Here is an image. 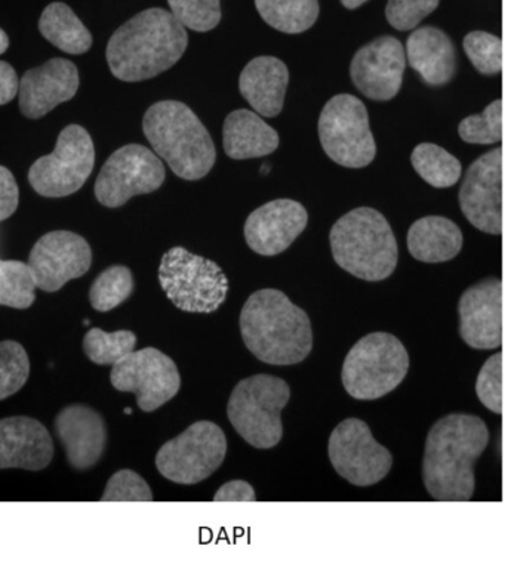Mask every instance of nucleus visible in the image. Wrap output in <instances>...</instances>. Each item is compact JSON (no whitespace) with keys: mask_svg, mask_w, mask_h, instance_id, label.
<instances>
[{"mask_svg":"<svg viewBox=\"0 0 505 568\" xmlns=\"http://www.w3.org/2000/svg\"><path fill=\"white\" fill-rule=\"evenodd\" d=\"M489 443L481 417L451 413L430 429L423 459V481L436 500L463 501L473 497L474 466Z\"/></svg>","mask_w":505,"mask_h":568,"instance_id":"obj_1","label":"nucleus"},{"mask_svg":"<svg viewBox=\"0 0 505 568\" xmlns=\"http://www.w3.org/2000/svg\"><path fill=\"white\" fill-rule=\"evenodd\" d=\"M188 44V31L172 12L150 8L114 31L105 58L114 78L143 82L174 67Z\"/></svg>","mask_w":505,"mask_h":568,"instance_id":"obj_2","label":"nucleus"},{"mask_svg":"<svg viewBox=\"0 0 505 568\" xmlns=\"http://www.w3.org/2000/svg\"><path fill=\"white\" fill-rule=\"evenodd\" d=\"M241 333L246 348L273 366L304 362L313 348L307 313L276 288L252 293L242 308Z\"/></svg>","mask_w":505,"mask_h":568,"instance_id":"obj_3","label":"nucleus"},{"mask_svg":"<svg viewBox=\"0 0 505 568\" xmlns=\"http://www.w3.org/2000/svg\"><path fill=\"white\" fill-rule=\"evenodd\" d=\"M143 131L150 145L185 181L205 178L214 168V141L190 106L179 101L156 102L145 111Z\"/></svg>","mask_w":505,"mask_h":568,"instance_id":"obj_4","label":"nucleus"},{"mask_svg":"<svg viewBox=\"0 0 505 568\" xmlns=\"http://www.w3.org/2000/svg\"><path fill=\"white\" fill-rule=\"evenodd\" d=\"M332 256L354 277L383 282L396 270L398 247L383 213L371 207L353 209L332 226Z\"/></svg>","mask_w":505,"mask_h":568,"instance_id":"obj_5","label":"nucleus"},{"mask_svg":"<svg viewBox=\"0 0 505 568\" xmlns=\"http://www.w3.org/2000/svg\"><path fill=\"white\" fill-rule=\"evenodd\" d=\"M410 354L392 333L363 336L349 351L341 379L353 398L372 402L392 393L410 372Z\"/></svg>","mask_w":505,"mask_h":568,"instance_id":"obj_6","label":"nucleus"},{"mask_svg":"<svg viewBox=\"0 0 505 568\" xmlns=\"http://www.w3.org/2000/svg\"><path fill=\"white\" fill-rule=\"evenodd\" d=\"M290 398V385L276 376L246 377L234 386L230 395L229 420L252 447L267 450L281 443V413Z\"/></svg>","mask_w":505,"mask_h":568,"instance_id":"obj_7","label":"nucleus"},{"mask_svg":"<svg viewBox=\"0 0 505 568\" xmlns=\"http://www.w3.org/2000/svg\"><path fill=\"white\" fill-rule=\"evenodd\" d=\"M159 283L168 300L185 313H214L229 293V280L214 261L180 246L162 256Z\"/></svg>","mask_w":505,"mask_h":568,"instance_id":"obj_8","label":"nucleus"},{"mask_svg":"<svg viewBox=\"0 0 505 568\" xmlns=\"http://www.w3.org/2000/svg\"><path fill=\"white\" fill-rule=\"evenodd\" d=\"M319 138L327 158L350 169L366 168L376 155L365 104L350 93L332 97L319 118Z\"/></svg>","mask_w":505,"mask_h":568,"instance_id":"obj_9","label":"nucleus"},{"mask_svg":"<svg viewBox=\"0 0 505 568\" xmlns=\"http://www.w3.org/2000/svg\"><path fill=\"white\" fill-rule=\"evenodd\" d=\"M95 164V146L90 133L79 124L61 131L55 150L32 164L29 182L43 197H68L81 190Z\"/></svg>","mask_w":505,"mask_h":568,"instance_id":"obj_10","label":"nucleus"},{"mask_svg":"<svg viewBox=\"0 0 505 568\" xmlns=\"http://www.w3.org/2000/svg\"><path fill=\"white\" fill-rule=\"evenodd\" d=\"M228 455V439L219 425L201 420L163 444L156 455L159 473L172 483L193 486L211 477Z\"/></svg>","mask_w":505,"mask_h":568,"instance_id":"obj_11","label":"nucleus"},{"mask_svg":"<svg viewBox=\"0 0 505 568\" xmlns=\"http://www.w3.org/2000/svg\"><path fill=\"white\" fill-rule=\"evenodd\" d=\"M162 160L140 144L114 151L95 181V197L105 207L123 206L134 195L153 193L165 182Z\"/></svg>","mask_w":505,"mask_h":568,"instance_id":"obj_12","label":"nucleus"},{"mask_svg":"<svg viewBox=\"0 0 505 568\" xmlns=\"http://www.w3.org/2000/svg\"><path fill=\"white\" fill-rule=\"evenodd\" d=\"M327 453L336 474L357 487L374 486L387 477L393 466L392 453L376 442L366 422L357 417L341 422L332 430Z\"/></svg>","mask_w":505,"mask_h":568,"instance_id":"obj_13","label":"nucleus"},{"mask_svg":"<svg viewBox=\"0 0 505 568\" xmlns=\"http://www.w3.org/2000/svg\"><path fill=\"white\" fill-rule=\"evenodd\" d=\"M110 381L118 390L137 395L143 412H154L179 394L181 376L174 359L162 351H134L114 364Z\"/></svg>","mask_w":505,"mask_h":568,"instance_id":"obj_14","label":"nucleus"},{"mask_svg":"<svg viewBox=\"0 0 505 568\" xmlns=\"http://www.w3.org/2000/svg\"><path fill=\"white\" fill-rule=\"evenodd\" d=\"M91 264L90 243L72 231H51L43 235L29 256L38 287L50 293L60 291L70 280L85 275Z\"/></svg>","mask_w":505,"mask_h":568,"instance_id":"obj_15","label":"nucleus"},{"mask_svg":"<svg viewBox=\"0 0 505 568\" xmlns=\"http://www.w3.org/2000/svg\"><path fill=\"white\" fill-rule=\"evenodd\" d=\"M401 40L380 36L354 53L350 78L357 91L374 101H390L401 91L406 69Z\"/></svg>","mask_w":505,"mask_h":568,"instance_id":"obj_16","label":"nucleus"},{"mask_svg":"<svg viewBox=\"0 0 505 568\" xmlns=\"http://www.w3.org/2000/svg\"><path fill=\"white\" fill-rule=\"evenodd\" d=\"M501 171L503 150L499 146L474 160L465 172L459 190V207L469 224L486 234H499L503 230L501 216Z\"/></svg>","mask_w":505,"mask_h":568,"instance_id":"obj_17","label":"nucleus"},{"mask_svg":"<svg viewBox=\"0 0 505 568\" xmlns=\"http://www.w3.org/2000/svg\"><path fill=\"white\" fill-rule=\"evenodd\" d=\"M459 335L474 349H494L503 342V284L481 280L461 296Z\"/></svg>","mask_w":505,"mask_h":568,"instance_id":"obj_18","label":"nucleus"},{"mask_svg":"<svg viewBox=\"0 0 505 568\" xmlns=\"http://www.w3.org/2000/svg\"><path fill=\"white\" fill-rule=\"evenodd\" d=\"M307 224L303 204L291 199L273 200L248 216L245 240L259 255L274 256L285 252Z\"/></svg>","mask_w":505,"mask_h":568,"instance_id":"obj_19","label":"nucleus"},{"mask_svg":"<svg viewBox=\"0 0 505 568\" xmlns=\"http://www.w3.org/2000/svg\"><path fill=\"white\" fill-rule=\"evenodd\" d=\"M79 89L74 62L52 58L37 69L26 71L20 82V111L28 119H42L57 105L72 100Z\"/></svg>","mask_w":505,"mask_h":568,"instance_id":"obj_20","label":"nucleus"},{"mask_svg":"<svg viewBox=\"0 0 505 568\" xmlns=\"http://www.w3.org/2000/svg\"><path fill=\"white\" fill-rule=\"evenodd\" d=\"M54 428L74 469L87 470L99 464L108 443V428L99 412L72 404L57 415Z\"/></svg>","mask_w":505,"mask_h":568,"instance_id":"obj_21","label":"nucleus"},{"mask_svg":"<svg viewBox=\"0 0 505 568\" xmlns=\"http://www.w3.org/2000/svg\"><path fill=\"white\" fill-rule=\"evenodd\" d=\"M54 457V442L41 422L29 416L0 420V468L42 470Z\"/></svg>","mask_w":505,"mask_h":568,"instance_id":"obj_22","label":"nucleus"},{"mask_svg":"<svg viewBox=\"0 0 505 568\" xmlns=\"http://www.w3.org/2000/svg\"><path fill=\"white\" fill-rule=\"evenodd\" d=\"M406 60L427 87H445L456 73L454 42L437 27H421L407 38Z\"/></svg>","mask_w":505,"mask_h":568,"instance_id":"obj_23","label":"nucleus"},{"mask_svg":"<svg viewBox=\"0 0 505 568\" xmlns=\"http://www.w3.org/2000/svg\"><path fill=\"white\" fill-rule=\"evenodd\" d=\"M290 71L274 57H259L248 62L239 79V89L255 113L276 118L285 102Z\"/></svg>","mask_w":505,"mask_h":568,"instance_id":"obj_24","label":"nucleus"},{"mask_svg":"<svg viewBox=\"0 0 505 568\" xmlns=\"http://www.w3.org/2000/svg\"><path fill=\"white\" fill-rule=\"evenodd\" d=\"M223 145L230 159L263 158L277 150L279 133L255 111L236 110L225 119Z\"/></svg>","mask_w":505,"mask_h":568,"instance_id":"obj_25","label":"nucleus"},{"mask_svg":"<svg viewBox=\"0 0 505 568\" xmlns=\"http://www.w3.org/2000/svg\"><path fill=\"white\" fill-rule=\"evenodd\" d=\"M407 248L416 261L438 264L454 260L463 248L459 226L445 216H425L407 231Z\"/></svg>","mask_w":505,"mask_h":568,"instance_id":"obj_26","label":"nucleus"},{"mask_svg":"<svg viewBox=\"0 0 505 568\" xmlns=\"http://www.w3.org/2000/svg\"><path fill=\"white\" fill-rule=\"evenodd\" d=\"M39 30L48 42L72 55H82L92 47L90 30L65 3H51L43 9Z\"/></svg>","mask_w":505,"mask_h":568,"instance_id":"obj_27","label":"nucleus"},{"mask_svg":"<svg viewBox=\"0 0 505 568\" xmlns=\"http://www.w3.org/2000/svg\"><path fill=\"white\" fill-rule=\"evenodd\" d=\"M256 11L270 27L286 34L304 33L317 21L321 7L316 0H273L255 2Z\"/></svg>","mask_w":505,"mask_h":568,"instance_id":"obj_28","label":"nucleus"},{"mask_svg":"<svg viewBox=\"0 0 505 568\" xmlns=\"http://www.w3.org/2000/svg\"><path fill=\"white\" fill-rule=\"evenodd\" d=\"M415 172L434 189H450L459 181L463 166L455 155L432 142H423L412 151Z\"/></svg>","mask_w":505,"mask_h":568,"instance_id":"obj_29","label":"nucleus"},{"mask_svg":"<svg viewBox=\"0 0 505 568\" xmlns=\"http://www.w3.org/2000/svg\"><path fill=\"white\" fill-rule=\"evenodd\" d=\"M37 278L29 264L0 261V304L28 310L37 301Z\"/></svg>","mask_w":505,"mask_h":568,"instance_id":"obj_30","label":"nucleus"},{"mask_svg":"<svg viewBox=\"0 0 505 568\" xmlns=\"http://www.w3.org/2000/svg\"><path fill=\"white\" fill-rule=\"evenodd\" d=\"M134 292V275L125 265H113L100 273L92 283L90 301L92 308L108 313L123 304Z\"/></svg>","mask_w":505,"mask_h":568,"instance_id":"obj_31","label":"nucleus"},{"mask_svg":"<svg viewBox=\"0 0 505 568\" xmlns=\"http://www.w3.org/2000/svg\"><path fill=\"white\" fill-rule=\"evenodd\" d=\"M135 345L137 336L131 331L108 333L95 327L83 337L87 357L100 366H114L128 354L134 353Z\"/></svg>","mask_w":505,"mask_h":568,"instance_id":"obj_32","label":"nucleus"},{"mask_svg":"<svg viewBox=\"0 0 505 568\" xmlns=\"http://www.w3.org/2000/svg\"><path fill=\"white\" fill-rule=\"evenodd\" d=\"M30 359L23 345L16 341L0 344V399L19 393L28 382Z\"/></svg>","mask_w":505,"mask_h":568,"instance_id":"obj_33","label":"nucleus"},{"mask_svg":"<svg viewBox=\"0 0 505 568\" xmlns=\"http://www.w3.org/2000/svg\"><path fill=\"white\" fill-rule=\"evenodd\" d=\"M461 140L468 144H495L503 138V101H492L481 114L468 115L458 124Z\"/></svg>","mask_w":505,"mask_h":568,"instance_id":"obj_34","label":"nucleus"},{"mask_svg":"<svg viewBox=\"0 0 505 568\" xmlns=\"http://www.w3.org/2000/svg\"><path fill=\"white\" fill-rule=\"evenodd\" d=\"M464 51L477 73L498 74L503 67V42L498 36L487 31H472L464 38Z\"/></svg>","mask_w":505,"mask_h":568,"instance_id":"obj_35","label":"nucleus"},{"mask_svg":"<svg viewBox=\"0 0 505 568\" xmlns=\"http://www.w3.org/2000/svg\"><path fill=\"white\" fill-rule=\"evenodd\" d=\"M172 16L184 29L205 33L220 24L221 3L219 0H171L168 2Z\"/></svg>","mask_w":505,"mask_h":568,"instance_id":"obj_36","label":"nucleus"},{"mask_svg":"<svg viewBox=\"0 0 505 568\" xmlns=\"http://www.w3.org/2000/svg\"><path fill=\"white\" fill-rule=\"evenodd\" d=\"M476 394L491 412L503 413V355L499 353L491 355L478 372Z\"/></svg>","mask_w":505,"mask_h":568,"instance_id":"obj_37","label":"nucleus"},{"mask_svg":"<svg viewBox=\"0 0 505 568\" xmlns=\"http://www.w3.org/2000/svg\"><path fill=\"white\" fill-rule=\"evenodd\" d=\"M103 501H150L153 500V493L148 481L134 470L122 469L113 474L109 479Z\"/></svg>","mask_w":505,"mask_h":568,"instance_id":"obj_38","label":"nucleus"},{"mask_svg":"<svg viewBox=\"0 0 505 568\" xmlns=\"http://www.w3.org/2000/svg\"><path fill=\"white\" fill-rule=\"evenodd\" d=\"M437 7V0H390L385 18L393 29L407 31L415 29Z\"/></svg>","mask_w":505,"mask_h":568,"instance_id":"obj_39","label":"nucleus"},{"mask_svg":"<svg viewBox=\"0 0 505 568\" xmlns=\"http://www.w3.org/2000/svg\"><path fill=\"white\" fill-rule=\"evenodd\" d=\"M0 221H7L19 207L20 191L10 169L0 166Z\"/></svg>","mask_w":505,"mask_h":568,"instance_id":"obj_40","label":"nucleus"},{"mask_svg":"<svg viewBox=\"0 0 505 568\" xmlns=\"http://www.w3.org/2000/svg\"><path fill=\"white\" fill-rule=\"evenodd\" d=\"M255 499L254 488L242 479L225 483L214 496V501H254Z\"/></svg>","mask_w":505,"mask_h":568,"instance_id":"obj_41","label":"nucleus"},{"mask_svg":"<svg viewBox=\"0 0 505 568\" xmlns=\"http://www.w3.org/2000/svg\"><path fill=\"white\" fill-rule=\"evenodd\" d=\"M20 93V82L14 67L0 62V104L7 105Z\"/></svg>","mask_w":505,"mask_h":568,"instance_id":"obj_42","label":"nucleus"},{"mask_svg":"<svg viewBox=\"0 0 505 568\" xmlns=\"http://www.w3.org/2000/svg\"><path fill=\"white\" fill-rule=\"evenodd\" d=\"M0 53H6L8 47H10V39H8V36L6 33V30H0Z\"/></svg>","mask_w":505,"mask_h":568,"instance_id":"obj_43","label":"nucleus"},{"mask_svg":"<svg viewBox=\"0 0 505 568\" xmlns=\"http://www.w3.org/2000/svg\"><path fill=\"white\" fill-rule=\"evenodd\" d=\"M365 3H366V0H357V2H352V0H350V2H347V0H343V2H341V4H343L344 8L350 9V11H353V9H357L358 7H362V4H365Z\"/></svg>","mask_w":505,"mask_h":568,"instance_id":"obj_44","label":"nucleus"}]
</instances>
